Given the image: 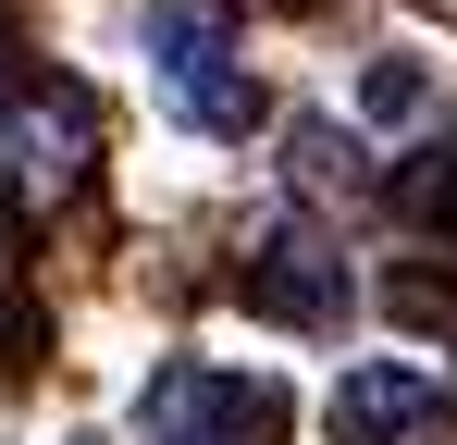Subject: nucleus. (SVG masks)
<instances>
[{
	"mask_svg": "<svg viewBox=\"0 0 457 445\" xmlns=\"http://www.w3.org/2000/svg\"><path fill=\"white\" fill-rule=\"evenodd\" d=\"M161 408H198V421H211L198 445H272V433H297V396H285V383H247V371H173Z\"/></svg>",
	"mask_w": 457,
	"mask_h": 445,
	"instance_id": "obj_4",
	"label": "nucleus"
},
{
	"mask_svg": "<svg viewBox=\"0 0 457 445\" xmlns=\"http://www.w3.org/2000/svg\"><path fill=\"white\" fill-rule=\"evenodd\" d=\"M99 99H87L75 74H0V211L12 222H37V211H62L87 173H99Z\"/></svg>",
	"mask_w": 457,
	"mask_h": 445,
	"instance_id": "obj_1",
	"label": "nucleus"
},
{
	"mask_svg": "<svg viewBox=\"0 0 457 445\" xmlns=\"http://www.w3.org/2000/svg\"><path fill=\"white\" fill-rule=\"evenodd\" d=\"M359 99H371V124H408V112H420V63H371Z\"/></svg>",
	"mask_w": 457,
	"mask_h": 445,
	"instance_id": "obj_6",
	"label": "nucleus"
},
{
	"mask_svg": "<svg viewBox=\"0 0 457 445\" xmlns=\"http://www.w3.org/2000/svg\"><path fill=\"white\" fill-rule=\"evenodd\" d=\"M383 198H395V222H408V235L457 248V137H433L420 161H395V173H383Z\"/></svg>",
	"mask_w": 457,
	"mask_h": 445,
	"instance_id": "obj_5",
	"label": "nucleus"
},
{
	"mask_svg": "<svg viewBox=\"0 0 457 445\" xmlns=\"http://www.w3.org/2000/svg\"><path fill=\"white\" fill-rule=\"evenodd\" d=\"M149 50H161V87H173L186 124H211V137H260V87L235 74V25L211 13V0H161V13H149Z\"/></svg>",
	"mask_w": 457,
	"mask_h": 445,
	"instance_id": "obj_2",
	"label": "nucleus"
},
{
	"mask_svg": "<svg viewBox=\"0 0 457 445\" xmlns=\"http://www.w3.org/2000/svg\"><path fill=\"white\" fill-rule=\"evenodd\" d=\"M247 309L285 322V334H334V322H346V260H334V235H321V222H272V235L247 248Z\"/></svg>",
	"mask_w": 457,
	"mask_h": 445,
	"instance_id": "obj_3",
	"label": "nucleus"
}]
</instances>
